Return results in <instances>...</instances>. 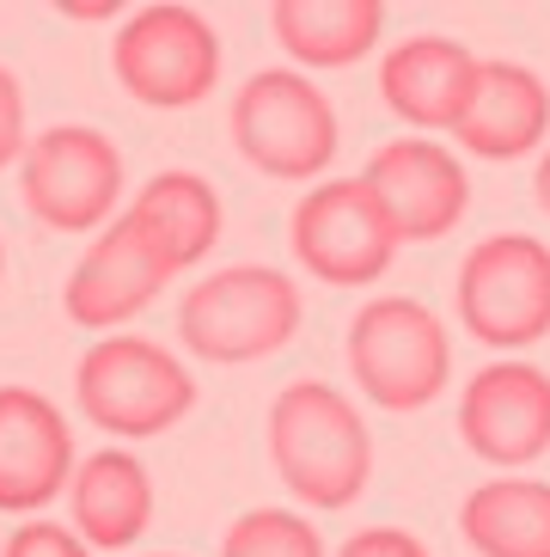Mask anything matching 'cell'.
I'll use <instances>...</instances> for the list:
<instances>
[{
	"label": "cell",
	"instance_id": "obj_4",
	"mask_svg": "<svg viewBox=\"0 0 550 557\" xmlns=\"http://www.w3.org/2000/svg\"><path fill=\"white\" fill-rule=\"evenodd\" d=\"M453 312L471 344L496 356H526L550 337V246L533 233H489L465 251L453 282Z\"/></svg>",
	"mask_w": 550,
	"mask_h": 557
},
{
	"label": "cell",
	"instance_id": "obj_26",
	"mask_svg": "<svg viewBox=\"0 0 550 557\" xmlns=\"http://www.w3.org/2000/svg\"><path fill=\"white\" fill-rule=\"evenodd\" d=\"M153 557H172V552H153Z\"/></svg>",
	"mask_w": 550,
	"mask_h": 557
},
{
	"label": "cell",
	"instance_id": "obj_14",
	"mask_svg": "<svg viewBox=\"0 0 550 557\" xmlns=\"http://www.w3.org/2000/svg\"><path fill=\"white\" fill-rule=\"evenodd\" d=\"M477 62L484 55H471L459 37L416 32L379 55V99L410 129H459L477 86Z\"/></svg>",
	"mask_w": 550,
	"mask_h": 557
},
{
	"label": "cell",
	"instance_id": "obj_20",
	"mask_svg": "<svg viewBox=\"0 0 550 557\" xmlns=\"http://www.w3.org/2000/svg\"><path fill=\"white\" fill-rule=\"evenodd\" d=\"M221 557H324V540L293 508H245L221 540Z\"/></svg>",
	"mask_w": 550,
	"mask_h": 557
},
{
	"label": "cell",
	"instance_id": "obj_16",
	"mask_svg": "<svg viewBox=\"0 0 550 557\" xmlns=\"http://www.w3.org/2000/svg\"><path fill=\"white\" fill-rule=\"evenodd\" d=\"M67 503H74V533L86 545L123 552L153 527V478L129 447H98L74 466Z\"/></svg>",
	"mask_w": 550,
	"mask_h": 557
},
{
	"label": "cell",
	"instance_id": "obj_9",
	"mask_svg": "<svg viewBox=\"0 0 550 557\" xmlns=\"http://www.w3.org/2000/svg\"><path fill=\"white\" fill-rule=\"evenodd\" d=\"M25 209L55 233H92L123 202V153L92 123H55L25 148L18 165Z\"/></svg>",
	"mask_w": 550,
	"mask_h": 557
},
{
	"label": "cell",
	"instance_id": "obj_3",
	"mask_svg": "<svg viewBox=\"0 0 550 557\" xmlns=\"http://www.w3.org/2000/svg\"><path fill=\"white\" fill-rule=\"evenodd\" d=\"M178 337L214 368H245L300 337V288L270 263H233L178 300Z\"/></svg>",
	"mask_w": 550,
	"mask_h": 557
},
{
	"label": "cell",
	"instance_id": "obj_24",
	"mask_svg": "<svg viewBox=\"0 0 550 557\" xmlns=\"http://www.w3.org/2000/svg\"><path fill=\"white\" fill-rule=\"evenodd\" d=\"M533 197H538V209L550 214V148H545V160H538V172H533Z\"/></svg>",
	"mask_w": 550,
	"mask_h": 557
},
{
	"label": "cell",
	"instance_id": "obj_22",
	"mask_svg": "<svg viewBox=\"0 0 550 557\" xmlns=\"http://www.w3.org/2000/svg\"><path fill=\"white\" fill-rule=\"evenodd\" d=\"M25 92H18V74L0 67V172L7 165H25Z\"/></svg>",
	"mask_w": 550,
	"mask_h": 557
},
{
	"label": "cell",
	"instance_id": "obj_18",
	"mask_svg": "<svg viewBox=\"0 0 550 557\" xmlns=\"http://www.w3.org/2000/svg\"><path fill=\"white\" fill-rule=\"evenodd\" d=\"M459 533L477 557H550V484L545 478H484L459 503Z\"/></svg>",
	"mask_w": 550,
	"mask_h": 557
},
{
	"label": "cell",
	"instance_id": "obj_11",
	"mask_svg": "<svg viewBox=\"0 0 550 557\" xmlns=\"http://www.w3.org/2000/svg\"><path fill=\"white\" fill-rule=\"evenodd\" d=\"M367 190L379 197L386 221L398 227L404 246H435L465 221L471 209V178L453 148H440L428 135H398L367 160Z\"/></svg>",
	"mask_w": 550,
	"mask_h": 557
},
{
	"label": "cell",
	"instance_id": "obj_2",
	"mask_svg": "<svg viewBox=\"0 0 550 557\" xmlns=\"http://www.w3.org/2000/svg\"><path fill=\"white\" fill-rule=\"evenodd\" d=\"M74 405H80L86 423L116 435V442H147V435H165L172 423L190 417L196 380L165 344L111 331L80 356Z\"/></svg>",
	"mask_w": 550,
	"mask_h": 557
},
{
	"label": "cell",
	"instance_id": "obj_23",
	"mask_svg": "<svg viewBox=\"0 0 550 557\" xmlns=\"http://www.w3.org/2000/svg\"><path fill=\"white\" fill-rule=\"evenodd\" d=\"M337 557H435V552L416 533H404V527H361V533L342 540Z\"/></svg>",
	"mask_w": 550,
	"mask_h": 557
},
{
	"label": "cell",
	"instance_id": "obj_8",
	"mask_svg": "<svg viewBox=\"0 0 550 557\" xmlns=\"http://www.w3.org/2000/svg\"><path fill=\"white\" fill-rule=\"evenodd\" d=\"M288 246L307 276L330 282V288H367L391 270L404 239L386 221L367 178H324L312 197L293 202Z\"/></svg>",
	"mask_w": 550,
	"mask_h": 557
},
{
	"label": "cell",
	"instance_id": "obj_21",
	"mask_svg": "<svg viewBox=\"0 0 550 557\" xmlns=\"http://www.w3.org/2000/svg\"><path fill=\"white\" fill-rule=\"evenodd\" d=\"M0 557H92L86 540L62 521H25L13 540L0 545Z\"/></svg>",
	"mask_w": 550,
	"mask_h": 557
},
{
	"label": "cell",
	"instance_id": "obj_25",
	"mask_svg": "<svg viewBox=\"0 0 550 557\" xmlns=\"http://www.w3.org/2000/svg\"><path fill=\"white\" fill-rule=\"evenodd\" d=\"M0 276H7V251H0Z\"/></svg>",
	"mask_w": 550,
	"mask_h": 557
},
{
	"label": "cell",
	"instance_id": "obj_10",
	"mask_svg": "<svg viewBox=\"0 0 550 557\" xmlns=\"http://www.w3.org/2000/svg\"><path fill=\"white\" fill-rule=\"evenodd\" d=\"M459 435L484 466L520 472L550 454V374L538 361L502 356L477 368L459 393Z\"/></svg>",
	"mask_w": 550,
	"mask_h": 557
},
{
	"label": "cell",
	"instance_id": "obj_17",
	"mask_svg": "<svg viewBox=\"0 0 550 557\" xmlns=\"http://www.w3.org/2000/svg\"><path fill=\"white\" fill-rule=\"evenodd\" d=\"M129 221L141 227V239L172 263V276L202 263L221 239V190L202 172H153L141 184V197L129 202Z\"/></svg>",
	"mask_w": 550,
	"mask_h": 557
},
{
	"label": "cell",
	"instance_id": "obj_1",
	"mask_svg": "<svg viewBox=\"0 0 550 557\" xmlns=\"http://www.w3.org/2000/svg\"><path fill=\"white\" fill-rule=\"evenodd\" d=\"M275 478L318 515L349 508L373 478V435L330 380H288L270 405Z\"/></svg>",
	"mask_w": 550,
	"mask_h": 557
},
{
	"label": "cell",
	"instance_id": "obj_15",
	"mask_svg": "<svg viewBox=\"0 0 550 557\" xmlns=\"http://www.w3.org/2000/svg\"><path fill=\"white\" fill-rule=\"evenodd\" d=\"M550 135V86L526 62H477V86L453 141L477 160H526Z\"/></svg>",
	"mask_w": 550,
	"mask_h": 557
},
{
	"label": "cell",
	"instance_id": "obj_5",
	"mask_svg": "<svg viewBox=\"0 0 550 557\" xmlns=\"http://www.w3.org/2000/svg\"><path fill=\"white\" fill-rule=\"evenodd\" d=\"M349 374L379 410H422L453 386V337L435 307L379 295L349 319Z\"/></svg>",
	"mask_w": 550,
	"mask_h": 557
},
{
	"label": "cell",
	"instance_id": "obj_7",
	"mask_svg": "<svg viewBox=\"0 0 550 557\" xmlns=\"http://www.w3.org/2000/svg\"><path fill=\"white\" fill-rule=\"evenodd\" d=\"M116 86L153 111H190L221 86V37L196 7L160 0L123 18L111 44Z\"/></svg>",
	"mask_w": 550,
	"mask_h": 557
},
{
	"label": "cell",
	"instance_id": "obj_13",
	"mask_svg": "<svg viewBox=\"0 0 550 557\" xmlns=\"http://www.w3.org/2000/svg\"><path fill=\"white\" fill-rule=\"evenodd\" d=\"M74 484L67 417L32 386H0V515H32Z\"/></svg>",
	"mask_w": 550,
	"mask_h": 557
},
{
	"label": "cell",
	"instance_id": "obj_12",
	"mask_svg": "<svg viewBox=\"0 0 550 557\" xmlns=\"http://www.w3.org/2000/svg\"><path fill=\"white\" fill-rule=\"evenodd\" d=\"M165 282H172V263L147 246L141 227L123 214V221H111V227L86 246V258L74 263L62 307L80 331H104V337H111L123 319L153 307V295H160Z\"/></svg>",
	"mask_w": 550,
	"mask_h": 557
},
{
	"label": "cell",
	"instance_id": "obj_19",
	"mask_svg": "<svg viewBox=\"0 0 550 557\" xmlns=\"http://www.w3.org/2000/svg\"><path fill=\"white\" fill-rule=\"evenodd\" d=\"M270 32L300 67H355L386 32V7L379 0H275Z\"/></svg>",
	"mask_w": 550,
	"mask_h": 557
},
{
	"label": "cell",
	"instance_id": "obj_6",
	"mask_svg": "<svg viewBox=\"0 0 550 557\" xmlns=\"http://www.w3.org/2000/svg\"><path fill=\"white\" fill-rule=\"evenodd\" d=\"M337 104L300 67H263L233 92V148L263 178L307 184L337 160Z\"/></svg>",
	"mask_w": 550,
	"mask_h": 557
}]
</instances>
